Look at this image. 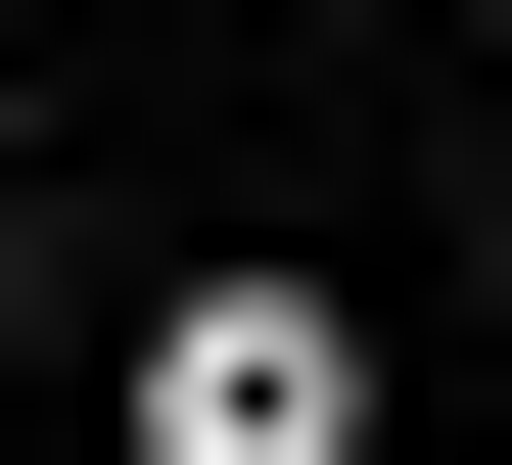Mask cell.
Instances as JSON below:
<instances>
[{
    "label": "cell",
    "mask_w": 512,
    "mask_h": 465,
    "mask_svg": "<svg viewBox=\"0 0 512 465\" xmlns=\"http://www.w3.org/2000/svg\"><path fill=\"white\" fill-rule=\"evenodd\" d=\"M140 465H373V326L326 279H140Z\"/></svg>",
    "instance_id": "cell-1"
}]
</instances>
